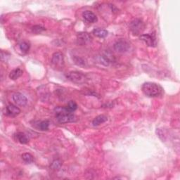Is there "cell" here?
Masks as SVG:
<instances>
[{
    "label": "cell",
    "instance_id": "6da1fadb",
    "mask_svg": "<svg viewBox=\"0 0 180 180\" xmlns=\"http://www.w3.org/2000/svg\"><path fill=\"white\" fill-rule=\"evenodd\" d=\"M54 112L56 118L59 123L64 124L76 121V116L67 107L58 106L55 108Z\"/></svg>",
    "mask_w": 180,
    "mask_h": 180
},
{
    "label": "cell",
    "instance_id": "7a4b0ae2",
    "mask_svg": "<svg viewBox=\"0 0 180 180\" xmlns=\"http://www.w3.org/2000/svg\"><path fill=\"white\" fill-rule=\"evenodd\" d=\"M142 90L143 94L148 97H156L162 92V88L159 84L154 82H145L142 84Z\"/></svg>",
    "mask_w": 180,
    "mask_h": 180
},
{
    "label": "cell",
    "instance_id": "3957f363",
    "mask_svg": "<svg viewBox=\"0 0 180 180\" xmlns=\"http://www.w3.org/2000/svg\"><path fill=\"white\" fill-rule=\"evenodd\" d=\"M131 32L134 35H139L144 30L145 25L142 20L137 18L132 21L129 25Z\"/></svg>",
    "mask_w": 180,
    "mask_h": 180
},
{
    "label": "cell",
    "instance_id": "277c9868",
    "mask_svg": "<svg viewBox=\"0 0 180 180\" xmlns=\"http://www.w3.org/2000/svg\"><path fill=\"white\" fill-rule=\"evenodd\" d=\"M66 78L72 82L78 84H84L86 82L87 78L85 75L82 72L78 71H71L69 72L66 75Z\"/></svg>",
    "mask_w": 180,
    "mask_h": 180
},
{
    "label": "cell",
    "instance_id": "5b68a950",
    "mask_svg": "<svg viewBox=\"0 0 180 180\" xmlns=\"http://www.w3.org/2000/svg\"><path fill=\"white\" fill-rule=\"evenodd\" d=\"M140 39H142V41L144 42L148 47H155L157 45L156 34L154 32L142 35L140 36Z\"/></svg>",
    "mask_w": 180,
    "mask_h": 180
},
{
    "label": "cell",
    "instance_id": "8992f818",
    "mask_svg": "<svg viewBox=\"0 0 180 180\" xmlns=\"http://www.w3.org/2000/svg\"><path fill=\"white\" fill-rule=\"evenodd\" d=\"M113 48L117 52L125 53L129 51L130 46L127 41L124 40V39H120L114 44Z\"/></svg>",
    "mask_w": 180,
    "mask_h": 180
},
{
    "label": "cell",
    "instance_id": "52a82bcc",
    "mask_svg": "<svg viewBox=\"0 0 180 180\" xmlns=\"http://www.w3.org/2000/svg\"><path fill=\"white\" fill-rule=\"evenodd\" d=\"M52 63L56 67H63L64 65V56L61 52H56L52 55Z\"/></svg>",
    "mask_w": 180,
    "mask_h": 180
},
{
    "label": "cell",
    "instance_id": "ba28073f",
    "mask_svg": "<svg viewBox=\"0 0 180 180\" xmlns=\"http://www.w3.org/2000/svg\"><path fill=\"white\" fill-rule=\"evenodd\" d=\"M13 100L17 105L21 106H25L28 103V98L21 93L16 92L13 94Z\"/></svg>",
    "mask_w": 180,
    "mask_h": 180
},
{
    "label": "cell",
    "instance_id": "9c48e42d",
    "mask_svg": "<svg viewBox=\"0 0 180 180\" xmlns=\"http://www.w3.org/2000/svg\"><path fill=\"white\" fill-rule=\"evenodd\" d=\"M21 110L13 104H9L6 107V115L10 117H16L20 114Z\"/></svg>",
    "mask_w": 180,
    "mask_h": 180
},
{
    "label": "cell",
    "instance_id": "30bf717a",
    "mask_svg": "<svg viewBox=\"0 0 180 180\" xmlns=\"http://www.w3.org/2000/svg\"><path fill=\"white\" fill-rule=\"evenodd\" d=\"M92 37L87 32L78 33L77 36L78 43L80 45H84L91 42Z\"/></svg>",
    "mask_w": 180,
    "mask_h": 180
},
{
    "label": "cell",
    "instance_id": "8fae6325",
    "mask_svg": "<svg viewBox=\"0 0 180 180\" xmlns=\"http://www.w3.org/2000/svg\"><path fill=\"white\" fill-rule=\"evenodd\" d=\"M82 17L84 21L89 23H94L97 21V16L91 11H85L82 13Z\"/></svg>",
    "mask_w": 180,
    "mask_h": 180
},
{
    "label": "cell",
    "instance_id": "7c38bea8",
    "mask_svg": "<svg viewBox=\"0 0 180 180\" xmlns=\"http://www.w3.org/2000/svg\"><path fill=\"white\" fill-rule=\"evenodd\" d=\"M108 120V117L105 115H100L96 117L92 121V124L94 126H98L101 124L106 122Z\"/></svg>",
    "mask_w": 180,
    "mask_h": 180
},
{
    "label": "cell",
    "instance_id": "4fadbf2b",
    "mask_svg": "<svg viewBox=\"0 0 180 180\" xmlns=\"http://www.w3.org/2000/svg\"><path fill=\"white\" fill-rule=\"evenodd\" d=\"M22 73H23L22 70L18 68H15L13 70H11L9 74V78L10 79H11V80H17L18 78H19L20 77H21V76L22 75Z\"/></svg>",
    "mask_w": 180,
    "mask_h": 180
},
{
    "label": "cell",
    "instance_id": "5bb4252c",
    "mask_svg": "<svg viewBox=\"0 0 180 180\" xmlns=\"http://www.w3.org/2000/svg\"><path fill=\"white\" fill-rule=\"evenodd\" d=\"M93 34L98 38H104L108 35V31L105 29H101V28H95L92 31Z\"/></svg>",
    "mask_w": 180,
    "mask_h": 180
},
{
    "label": "cell",
    "instance_id": "9a60e30c",
    "mask_svg": "<svg viewBox=\"0 0 180 180\" xmlns=\"http://www.w3.org/2000/svg\"><path fill=\"white\" fill-rule=\"evenodd\" d=\"M16 137L17 140H18L20 143H22V144H26V143H28V142H29L28 137L24 133H22V132H18V133L16 134Z\"/></svg>",
    "mask_w": 180,
    "mask_h": 180
},
{
    "label": "cell",
    "instance_id": "2e32d148",
    "mask_svg": "<svg viewBox=\"0 0 180 180\" xmlns=\"http://www.w3.org/2000/svg\"><path fill=\"white\" fill-rule=\"evenodd\" d=\"M22 159L24 161L28 163V164H30L34 161V158L33 156L29 153H25L22 155Z\"/></svg>",
    "mask_w": 180,
    "mask_h": 180
},
{
    "label": "cell",
    "instance_id": "e0dca14e",
    "mask_svg": "<svg viewBox=\"0 0 180 180\" xmlns=\"http://www.w3.org/2000/svg\"><path fill=\"white\" fill-rule=\"evenodd\" d=\"M19 49L22 53H26L30 49V44L26 42H22L19 44Z\"/></svg>",
    "mask_w": 180,
    "mask_h": 180
},
{
    "label": "cell",
    "instance_id": "ac0fdd59",
    "mask_svg": "<svg viewBox=\"0 0 180 180\" xmlns=\"http://www.w3.org/2000/svg\"><path fill=\"white\" fill-rule=\"evenodd\" d=\"M49 128V122L48 120H44L39 124V129L42 131H47Z\"/></svg>",
    "mask_w": 180,
    "mask_h": 180
},
{
    "label": "cell",
    "instance_id": "d6986e66",
    "mask_svg": "<svg viewBox=\"0 0 180 180\" xmlns=\"http://www.w3.org/2000/svg\"><path fill=\"white\" fill-rule=\"evenodd\" d=\"M62 165V162L60 160H54L52 162V164L50 165V168L52 169V170H58L60 169Z\"/></svg>",
    "mask_w": 180,
    "mask_h": 180
},
{
    "label": "cell",
    "instance_id": "ffe728a7",
    "mask_svg": "<svg viewBox=\"0 0 180 180\" xmlns=\"http://www.w3.org/2000/svg\"><path fill=\"white\" fill-rule=\"evenodd\" d=\"M99 61L101 63H102L104 66H108L111 63V60H110V58L108 56H106V55H102L99 56Z\"/></svg>",
    "mask_w": 180,
    "mask_h": 180
},
{
    "label": "cell",
    "instance_id": "44dd1931",
    "mask_svg": "<svg viewBox=\"0 0 180 180\" xmlns=\"http://www.w3.org/2000/svg\"><path fill=\"white\" fill-rule=\"evenodd\" d=\"M66 107L70 111L74 112L75 110H77L78 108V104L76 103V102L74 101H69L68 103V106Z\"/></svg>",
    "mask_w": 180,
    "mask_h": 180
},
{
    "label": "cell",
    "instance_id": "7402d4cb",
    "mask_svg": "<svg viewBox=\"0 0 180 180\" xmlns=\"http://www.w3.org/2000/svg\"><path fill=\"white\" fill-rule=\"evenodd\" d=\"M73 60H74L75 63L78 65L79 66H85L86 63L85 61H84L82 58H81L80 57H78V56H75V57L73 58Z\"/></svg>",
    "mask_w": 180,
    "mask_h": 180
},
{
    "label": "cell",
    "instance_id": "603a6c76",
    "mask_svg": "<svg viewBox=\"0 0 180 180\" xmlns=\"http://www.w3.org/2000/svg\"><path fill=\"white\" fill-rule=\"evenodd\" d=\"M32 32L35 33H39L42 32V31L45 30V28L44 27L41 26V25H35V26L32 27Z\"/></svg>",
    "mask_w": 180,
    "mask_h": 180
}]
</instances>
